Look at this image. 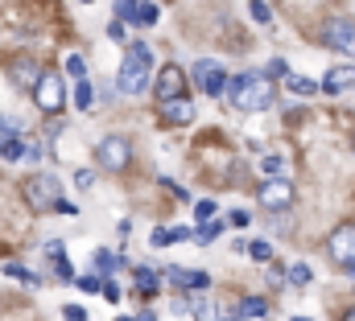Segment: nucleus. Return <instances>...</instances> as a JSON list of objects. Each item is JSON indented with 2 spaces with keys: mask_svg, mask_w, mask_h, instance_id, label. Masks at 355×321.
Segmentation results:
<instances>
[{
  "mask_svg": "<svg viewBox=\"0 0 355 321\" xmlns=\"http://www.w3.org/2000/svg\"><path fill=\"white\" fill-rule=\"evenodd\" d=\"M285 75H289V66H285L281 58H272V62L265 66V79H285Z\"/></svg>",
  "mask_w": 355,
  "mask_h": 321,
  "instance_id": "nucleus-29",
  "label": "nucleus"
},
{
  "mask_svg": "<svg viewBox=\"0 0 355 321\" xmlns=\"http://www.w3.org/2000/svg\"><path fill=\"white\" fill-rule=\"evenodd\" d=\"M252 219H248V210H232V227H248Z\"/></svg>",
  "mask_w": 355,
  "mask_h": 321,
  "instance_id": "nucleus-37",
  "label": "nucleus"
},
{
  "mask_svg": "<svg viewBox=\"0 0 355 321\" xmlns=\"http://www.w3.org/2000/svg\"><path fill=\"white\" fill-rule=\"evenodd\" d=\"M343 321H355V309H352V313H347V318H343Z\"/></svg>",
  "mask_w": 355,
  "mask_h": 321,
  "instance_id": "nucleus-43",
  "label": "nucleus"
},
{
  "mask_svg": "<svg viewBox=\"0 0 355 321\" xmlns=\"http://www.w3.org/2000/svg\"><path fill=\"white\" fill-rule=\"evenodd\" d=\"M157 288H162V276H157L153 268H137V293H141V297H153Z\"/></svg>",
  "mask_w": 355,
  "mask_h": 321,
  "instance_id": "nucleus-16",
  "label": "nucleus"
},
{
  "mask_svg": "<svg viewBox=\"0 0 355 321\" xmlns=\"http://www.w3.org/2000/svg\"><path fill=\"white\" fill-rule=\"evenodd\" d=\"M240 111H265L272 107V99H277V91L268 86V79L261 71H248V75H236V79H227V91H223Z\"/></svg>",
  "mask_w": 355,
  "mask_h": 321,
  "instance_id": "nucleus-1",
  "label": "nucleus"
},
{
  "mask_svg": "<svg viewBox=\"0 0 355 321\" xmlns=\"http://www.w3.org/2000/svg\"><path fill=\"white\" fill-rule=\"evenodd\" d=\"M107 37H112V42H124V25H120V21H112V25H107Z\"/></svg>",
  "mask_w": 355,
  "mask_h": 321,
  "instance_id": "nucleus-36",
  "label": "nucleus"
},
{
  "mask_svg": "<svg viewBox=\"0 0 355 321\" xmlns=\"http://www.w3.org/2000/svg\"><path fill=\"white\" fill-rule=\"evenodd\" d=\"M25 198H29L33 210H54L58 198H62V185H58L54 173H33V177L25 181Z\"/></svg>",
  "mask_w": 355,
  "mask_h": 321,
  "instance_id": "nucleus-3",
  "label": "nucleus"
},
{
  "mask_svg": "<svg viewBox=\"0 0 355 321\" xmlns=\"http://www.w3.org/2000/svg\"><path fill=\"white\" fill-rule=\"evenodd\" d=\"M244 255H252L257 264H265L268 255H272V247H268L265 239H252V243H244Z\"/></svg>",
  "mask_w": 355,
  "mask_h": 321,
  "instance_id": "nucleus-24",
  "label": "nucleus"
},
{
  "mask_svg": "<svg viewBox=\"0 0 355 321\" xmlns=\"http://www.w3.org/2000/svg\"><path fill=\"white\" fill-rule=\"evenodd\" d=\"M293 202V181H285V177H272L261 185V206L265 210H285Z\"/></svg>",
  "mask_w": 355,
  "mask_h": 321,
  "instance_id": "nucleus-9",
  "label": "nucleus"
},
{
  "mask_svg": "<svg viewBox=\"0 0 355 321\" xmlns=\"http://www.w3.org/2000/svg\"><path fill=\"white\" fill-rule=\"evenodd\" d=\"M194 82L211 95V99H219L223 91H227V71L219 66V62H211V58H202V62H194Z\"/></svg>",
  "mask_w": 355,
  "mask_h": 321,
  "instance_id": "nucleus-7",
  "label": "nucleus"
},
{
  "mask_svg": "<svg viewBox=\"0 0 355 321\" xmlns=\"http://www.w3.org/2000/svg\"><path fill=\"white\" fill-rule=\"evenodd\" d=\"M120 321H132V318H120Z\"/></svg>",
  "mask_w": 355,
  "mask_h": 321,
  "instance_id": "nucleus-44",
  "label": "nucleus"
},
{
  "mask_svg": "<svg viewBox=\"0 0 355 321\" xmlns=\"http://www.w3.org/2000/svg\"><path fill=\"white\" fill-rule=\"evenodd\" d=\"M4 276H12V280H25L29 288H37V284H42V280H37L29 268H21V264H4Z\"/></svg>",
  "mask_w": 355,
  "mask_h": 321,
  "instance_id": "nucleus-21",
  "label": "nucleus"
},
{
  "mask_svg": "<svg viewBox=\"0 0 355 321\" xmlns=\"http://www.w3.org/2000/svg\"><path fill=\"white\" fill-rule=\"evenodd\" d=\"M240 318L265 321L268 318V301H261V297H244V301H240Z\"/></svg>",
  "mask_w": 355,
  "mask_h": 321,
  "instance_id": "nucleus-17",
  "label": "nucleus"
},
{
  "mask_svg": "<svg viewBox=\"0 0 355 321\" xmlns=\"http://www.w3.org/2000/svg\"><path fill=\"white\" fill-rule=\"evenodd\" d=\"M0 157L4 160H21L25 157V140H21L17 132H4V136H0Z\"/></svg>",
  "mask_w": 355,
  "mask_h": 321,
  "instance_id": "nucleus-15",
  "label": "nucleus"
},
{
  "mask_svg": "<svg viewBox=\"0 0 355 321\" xmlns=\"http://www.w3.org/2000/svg\"><path fill=\"white\" fill-rule=\"evenodd\" d=\"M95 153H99V165H103L107 173H124V169H128V160H132V149H128V140H124V136H103Z\"/></svg>",
  "mask_w": 355,
  "mask_h": 321,
  "instance_id": "nucleus-5",
  "label": "nucleus"
},
{
  "mask_svg": "<svg viewBox=\"0 0 355 321\" xmlns=\"http://www.w3.org/2000/svg\"><path fill=\"white\" fill-rule=\"evenodd\" d=\"M99 293H103V297H107V301H120V288H116V284H112V280H103V288H99Z\"/></svg>",
  "mask_w": 355,
  "mask_h": 321,
  "instance_id": "nucleus-38",
  "label": "nucleus"
},
{
  "mask_svg": "<svg viewBox=\"0 0 355 321\" xmlns=\"http://www.w3.org/2000/svg\"><path fill=\"white\" fill-rule=\"evenodd\" d=\"M157 17H162V8L157 4H137V25H157Z\"/></svg>",
  "mask_w": 355,
  "mask_h": 321,
  "instance_id": "nucleus-22",
  "label": "nucleus"
},
{
  "mask_svg": "<svg viewBox=\"0 0 355 321\" xmlns=\"http://www.w3.org/2000/svg\"><path fill=\"white\" fill-rule=\"evenodd\" d=\"M265 173H281V157H265Z\"/></svg>",
  "mask_w": 355,
  "mask_h": 321,
  "instance_id": "nucleus-41",
  "label": "nucleus"
},
{
  "mask_svg": "<svg viewBox=\"0 0 355 321\" xmlns=\"http://www.w3.org/2000/svg\"><path fill=\"white\" fill-rule=\"evenodd\" d=\"M83 4H91V0H83Z\"/></svg>",
  "mask_w": 355,
  "mask_h": 321,
  "instance_id": "nucleus-46",
  "label": "nucleus"
},
{
  "mask_svg": "<svg viewBox=\"0 0 355 321\" xmlns=\"http://www.w3.org/2000/svg\"><path fill=\"white\" fill-rule=\"evenodd\" d=\"M285 86H289L293 95H302V99L318 95V82H314V79H306V75H285Z\"/></svg>",
  "mask_w": 355,
  "mask_h": 321,
  "instance_id": "nucleus-19",
  "label": "nucleus"
},
{
  "mask_svg": "<svg viewBox=\"0 0 355 321\" xmlns=\"http://www.w3.org/2000/svg\"><path fill=\"white\" fill-rule=\"evenodd\" d=\"M91 103H95V91H91L87 79H79V86H75V107L79 111H91Z\"/></svg>",
  "mask_w": 355,
  "mask_h": 321,
  "instance_id": "nucleus-20",
  "label": "nucleus"
},
{
  "mask_svg": "<svg viewBox=\"0 0 355 321\" xmlns=\"http://www.w3.org/2000/svg\"><path fill=\"white\" fill-rule=\"evenodd\" d=\"M137 321H157V313H141Z\"/></svg>",
  "mask_w": 355,
  "mask_h": 321,
  "instance_id": "nucleus-42",
  "label": "nucleus"
},
{
  "mask_svg": "<svg viewBox=\"0 0 355 321\" xmlns=\"http://www.w3.org/2000/svg\"><path fill=\"white\" fill-rule=\"evenodd\" d=\"M352 86H355V66H335V71H327V79L318 82V91H327V95H343Z\"/></svg>",
  "mask_w": 355,
  "mask_h": 321,
  "instance_id": "nucleus-13",
  "label": "nucleus"
},
{
  "mask_svg": "<svg viewBox=\"0 0 355 321\" xmlns=\"http://www.w3.org/2000/svg\"><path fill=\"white\" fill-rule=\"evenodd\" d=\"M149 82H153V50L145 42H132L128 54H124V62H120L116 86L124 95H141V91H149Z\"/></svg>",
  "mask_w": 355,
  "mask_h": 321,
  "instance_id": "nucleus-2",
  "label": "nucleus"
},
{
  "mask_svg": "<svg viewBox=\"0 0 355 321\" xmlns=\"http://www.w3.org/2000/svg\"><path fill=\"white\" fill-rule=\"evenodd\" d=\"M116 21H132L137 25V0H116Z\"/></svg>",
  "mask_w": 355,
  "mask_h": 321,
  "instance_id": "nucleus-25",
  "label": "nucleus"
},
{
  "mask_svg": "<svg viewBox=\"0 0 355 321\" xmlns=\"http://www.w3.org/2000/svg\"><path fill=\"white\" fill-rule=\"evenodd\" d=\"M297 321H306V318H297Z\"/></svg>",
  "mask_w": 355,
  "mask_h": 321,
  "instance_id": "nucleus-47",
  "label": "nucleus"
},
{
  "mask_svg": "<svg viewBox=\"0 0 355 321\" xmlns=\"http://www.w3.org/2000/svg\"><path fill=\"white\" fill-rule=\"evenodd\" d=\"M248 12H252V21H261V25L272 21V8H268L265 0H252V4H248Z\"/></svg>",
  "mask_w": 355,
  "mask_h": 321,
  "instance_id": "nucleus-26",
  "label": "nucleus"
},
{
  "mask_svg": "<svg viewBox=\"0 0 355 321\" xmlns=\"http://www.w3.org/2000/svg\"><path fill=\"white\" fill-rule=\"evenodd\" d=\"M50 264H54V276H58V280H75V268L67 264V255H58V259H50Z\"/></svg>",
  "mask_w": 355,
  "mask_h": 321,
  "instance_id": "nucleus-27",
  "label": "nucleus"
},
{
  "mask_svg": "<svg viewBox=\"0 0 355 321\" xmlns=\"http://www.w3.org/2000/svg\"><path fill=\"white\" fill-rule=\"evenodd\" d=\"M62 251H67V247H62V243H58V239H50V243H46V255H50V259H58Z\"/></svg>",
  "mask_w": 355,
  "mask_h": 321,
  "instance_id": "nucleus-39",
  "label": "nucleus"
},
{
  "mask_svg": "<svg viewBox=\"0 0 355 321\" xmlns=\"http://www.w3.org/2000/svg\"><path fill=\"white\" fill-rule=\"evenodd\" d=\"M75 284H79L83 293H99V288H103V276H79Z\"/></svg>",
  "mask_w": 355,
  "mask_h": 321,
  "instance_id": "nucleus-30",
  "label": "nucleus"
},
{
  "mask_svg": "<svg viewBox=\"0 0 355 321\" xmlns=\"http://www.w3.org/2000/svg\"><path fill=\"white\" fill-rule=\"evenodd\" d=\"M120 264H124V259H120V255H112V251H95V268H99V272H103V276H107V272H116V268H120Z\"/></svg>",
  "mask_w": 355,
  "mask_h": 321,
  "instance_id": "nucleus-23",
  "label": "nucleus"
},
{
  "mask_svg": "<svg viewBox=\"0 0 355 321\" xmlns=\"http://www.w3.org/2000/svg\"><path fill=\"white\" fill-rule=\"evenodd\" d=\"M33 103H37L46 116H58V111H62V103H67L62 75H54V71H42V79L33 82Z\"/></svg>",
  "mask_w": 355,
  "mask_h": 321,
  "instance_id": "nucleus-4",
  "label": "nucleus"
},
{
  "mask_svg": "<svg viewBox=\"0 0 355 321\" xmlns=\"http://www.w3.org/2000/svg\"><path fill=\"white\" fill-rule=\"evenodd\" d=\"M322 37H327L331 50H339V54H355V21L352 17H335V21H327Z\"/></svg>",
  "mask_w": 355,
  "mask_h": 321,
  "instance_id": "nucleus-8",
  "label": "nucleus"
},
{
  "mask_svg": "<svg viewBox=\"0 0 355 321\" xmlns=\"http://www.w3.org/2000/svg\"><path fill=\"white\" fill-rule=\"evenodd\" d=\"M62 318H67V321H87V309H79V305H67V309H62Z\"/></svg>",
  "mask_w": 355,
  "mask_h": 321,
  "instance_id": "nucleus-34",
  "label": "nucleus"
},
{
  "mask_svg": "<svg viewBox=\"0 0 355 321\" xmlns=\"http://www.w3.org/2000/svg\"><path fill=\"white\" fill-rule=\"evenodd\" d=\"M174 288H182V293H207L211 288V276L207 272H190V268H166L162 272Z\"/></svg>",
  "mask_w": 355,
  "mask_h": 321,
  "instance_id": "nucleus-10",
  "label": "nucleus"
},
{
  "mask_svg": "<svg viewBox=\"0 0 355 321\" xmlns=\"http://www.w3.org/2000/svg\"><path fill=\"white\" fill-rule=\"evenodd\" d=\"M327 251H331L335 264L355 268V223H339V227L331 231V239H327Z\"/></svg>",
  "mask_w": 355,
  "mask_h": 321,
  "instance_id": "nucleus-6",
  "label": "nucleus"
},
{
  "mask_svg": "<svg viewBox=\"0 0 355 321\" xmlns=\"http://www.w3.org/2000/svg\"><path fill=\"white\" fill-rule=\"evenodd\" d=\"M310 276H314L310 264H293V268H289V280H293V284H310Z\"/></svg>",
  "mask_w": 355,
  "mask_h": 321,
  "instance_id": "nucleus-28",
  "label": "nucleus"
},
{
  "mask_svg": "<svg viewBox=\"0 0 355 321\" xmlns=\"http://www.w3.org/2000/svg\"><path fill=\"white\" fill-rule=\"evenodd\" d=\"M182 239H190V231H186V227H170V231H166V227H157V231L149 235V243H153V247H166V243H182Z\"/></svg>",
  "mask_w": 355,
  "mask_h": 321,
  "instance_id": "nucleus-18",
  "label": "nucleus"
},
{
  "mask_svg": "<svg viewBox=\"0 0 355 321\" xmlns=\"http://www.w3.org/2000/svg\"><path fill=\"white\" fill-rule=\"evenodd\" d=\"M91 181H95V177H91V169H79V173H75V185H79V190H87Z\"/></svg>",
  "mask_w": 355,
  "mask_h": 321,
  "instance_id": "nucleus-35",
  "label": "nucleus"
},
{
  "mask_svg": "<svg viewBox=\"0 0 355 321\" xmlns=\"http://www.w3.org/2000/svg\"><path fill=\"white\" fill-rule=\"evenodd\" d=\"M37 79H42V66H37V58H29V54H21V58L8 66V82H12L17 91H33Z\"/></svg>",
  "mask_w": 355,
  "mask_h": 321,
  "instance_id": "nucleus-11",
  "label": "nucleus"
},
{
  "mask_svg": "<svg viewBox=\"0 0 355 321\" xmlns=\"http://www.w3.org/2000/svg\"><path fill=\"white\" fill-rule=\"evenodd\" d=\"M352 276H355V268H352Z\"/></svg>",
  "mask_w": 355,
  "mask_h": 321,
  "instance_id": "nucleus-48",
  "label": "nucleus"
},
{
  "mask_svg": "<svg viewBox=\"0 0 355 321\" xmlns=\"http://www.w3.org/2000/svg\"><path fill=\"white\" fill-rule=\"evenodd\" d=\"M83 71H87V66H83V58H79V54H75V58H67V75L83 79Z\"/></svg>",
  "mask_w": 355,
  "mask_h": 321,
  "instance_id": "nucleus-32",
  "label": "nucleus"
},
{
  "mask_svg": "<svg viewBox=\"0 0 355 321\" xmlns=\"http://www.w3.org/2000/svg\"><path fill=\"white\" fill-rule=\"evenodd\" d=\"M219 231H223V223H207V227L198 231V243H211L215 235H219Z\"/></svg>",
  "mask_w": 355,
  "mask_h": 321,
  "instance_id": "nucleus-31",
  "label": "nucleus"
},
{
  "mask_svg": "<svg viewBox=\"0 0 355 321\" xmlns=\"http://www.w3.org/2000/svg\"><path fill=\"white\" fill-rule=\"evenodd\" d=\"M157 111H162V120H166V124H190V120H194V107H190L182 95H178V99H162V103H157Z\"/></svg>",
  "mask_w": 355,
  "mask_h": 321,
  "instance_id": "nucleus-14",
  "label": "nucleus"
},
{
  "mask_svg": "<svg viewBox=\"0 0 355 321\" xmlns=\"http://www.w3.org/2000/svg\"><path fill=\"white\" fill-rule=\"evenodd\" d=\"M182 91H186V71H182V66H174V62H170V66H162V75H157V86H153L157 103H162V99H178Z\"/></svg>",
  "mask_w": 355,
  "mask_h": 321,
  "instance_id": "nucleus-12",
  "label": "nucleus"
},
{
  "mask_svg": "<svg viewBox=\"0 0 355 321\" xmlns=\"http://www.w3.org/2000/svg\"><path fill=\"white\" fill-rule=\"evenodd\" d=\"M194 214H198V219H211V214H215V202H211V198L194 202Z\"/></svg>",
  "mask_w": 355,
  "mask_h": 321,
  "instance_id": "nucleus-33",
  "label": "nucleus"
},
{
  "mask_svg": "<svg viewBox=\"0 0 355 321\" xmlns=\"http://www.w3.org/2000/svg\"><path fill=\"white\" fill-rule=\"evenodd\" d=\"M223 321H236V318H223Z\"/></svg>",
  "mask_w": 355,
  "mask_h": 321,
  "instance_id": "nucleus-45",
  "label": "nucleus"
},
{
  "mask_svg": "<svg viewBox=\"0 0 355 321\" xmlns=\"http://www.w3.org/2000/svg\"><path fill=\"white\" fill-rule=\"evenodd\" d=\"M0 132H21V124H17V120H8V116H0Z\"/></svg>",
  "mask_w": 355,
  "mask_h": 321,
  "instance_id": "nucleus-40",
  "label": "nucleus"
}]
</instances>
